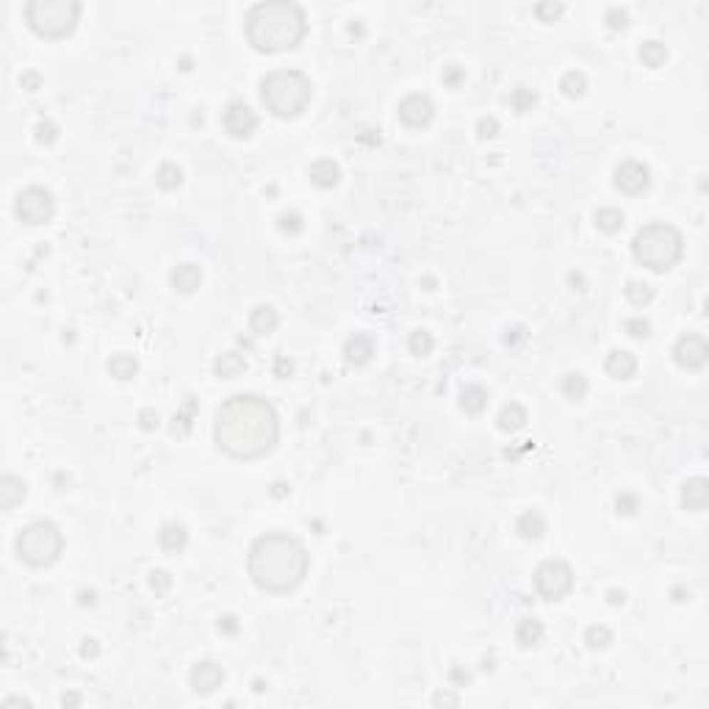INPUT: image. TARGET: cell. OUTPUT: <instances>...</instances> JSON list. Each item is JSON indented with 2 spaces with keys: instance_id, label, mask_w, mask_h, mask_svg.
I'll list each match as a JSON object with an SVG mask.
<instances>
[{
  "instance_id": "1",
  "label": "cell",
  "mask_w": 709,
  "mask_h": 709,
  "mask_svg": "<svg viewBox=\"0 0 709 709\" xmlns=\"http://www.w3.org/2000/svg\"><path fill=\"white\" fill-rule=\"evenodd\" d=\"M280 416L275 405L258 394H236L225 399L214 419V441L233 460H258L278 446Z\"/></svg>"
},
{
  "instance_id": "2",
  "label": "cell",
  "mask_w": 709,
  "mask_h": 709,
  "mask_svg": "<svg viewBox=\"0 0 709 709\" xmlns=\"http://www.w3.org/2000/svg\"><path fill=\"white\" fill-rule=\"evenodd\" d=\"M247 571L266 593H291L308 577V552L294 535L269 532L250 546Z\"/></svg>"
},
{
  "instance_id": "3",
  "label": "cell",
  "mask_w": 709,
  "mask_h": 709,
  "mask_svg": "<svg viewBox=\"0 0 709 709\" xmlns=\"http://www.w3.org/2000/svg\"><path fill=\"white\" fill-rule=\"evenodd\" d=\"M308 33L303 6L291 0L255 3L247 11V39L258 53L294 51Z\"/></svg>"
},
{
  "instance_id": "4",
  "label": "cell",
  "mask_w": 709,
  "mask_h": 709,
  "mask_svg": "<svg viewBox=\"0 0 709 709\" xmlns=\"http://www.w3.org/2000/svg\"><path fill=\"white\" fill-rule=\"evenodd\" d=\"M313 98V83L300 70H278L261 80V100L278 120L300 117Z\"/></svg>"
},
{
  "instance_id": "5",
  "label": "cell",
  "mask_w": 709,
  "mask_h": 709,
  "mask_svg": "<svg viewBox=\"0 0 709 709\" xmlns=\"http://www.w3.org/2000/svg\"><path fill=\"white\" fill-rule=\"evenodd\" d=\"M684 253L682 233L665 222H648L634 233L632 255L637 263H643L651 272H668L679 263Z\"/></svg>"
},
{
  "instance_id": "6",
  "label": "cell",
  "mask_w": 709,
  "mask_h": 709,
  "mask_svg": "<svg viewBox=\"0 0 709 709\" xmlns=\"http://www.w3.org/2000/svg\"><path fill=\"white\" fill-rule=\"evenodd\" d=\"M80 17L78 0H31L26 3L28 28L42 39H64L70 36Z\"/></svg>"
},
{
  "instance_id": "7",
  "label": "cell",
  "mask_w": 709,
  "mask_h": 709,
  "mask_svg": "<svg viewBox=\"0 0 709 709\" xmlns=\"http://www.w3.org/2000/svg\"><path fill=\"white\" fill-rule=\"evenodd\" d=\"M64 552V535L53 521H33L17 535V557L31 568H48Z\"/></svg>"
},
{
  "instance_id": "8",
  "label": "cell",
  "mask_w": 709,
  "mask_h": 709,
  "mask_svg": "<svg viewBox=\"0 0 709 709\" xmlns=\"http://www.w3.org/2000/svg\"><path fill=\"white\" fill-rule=\"evenodd\" d=\"M535 590L543 602H562L574 590V568L565 560H543L535 568Z\"/></svg>"
},
{
  "instance_id": "9",
  "label": "cell",
  "mask_w": 709,
  "mask_h": 709,
  "mask_svg": "<svg viewBox=\"0 0 709 709\" xmlns=\"http://www.w3.org/2000/svg\"><path fill=\"white\" fill-rule=\"evenodd\" d=\"M14 214L20 222H26L31 228L48 225L56 216V197L45 186H28L14 200Z\"/></svg>"
},
{
  "instance_id": "10",
  "label": "cell",
  "mask_w": 709,
  "mask_h": 709,
  "mask_svg": "<svg viewBox=\"0 0 709 709\" xmlns=\"http://www.w3.org/2000/svg\"><path fill=\"white\" fill-rule=\"evenodd\" d=\"M673 360H676L679 369H687V372L704 369L709 360L707 338L698 335V332H687V335H682V338L673 344Z\"/></svg>"
},
{
  "instance_id": "11",
  "label": "cell",
  "mask_w": 709,
  "mask_h": 709,
  "mask_svg": "<svg viewBox=\"0 0 709 709\" xmlns=\"http://www.w3.org/2000/svg\"><path fill=\"white\" fill-rule=\"evenodd\" d=\"M612 180H615V186L624 194H640V191H646L651 186V172H648V167L643 161H632L629 158V161H621L615 167Z\"/></svg>"
},
{
  "instance_id": "12",
  "label": "cell",
  "mask_w": 709,
  "mask_h": 709,
  "mask_svg": "<svg viewBox=\"0 0 709 709\" xmlns=\"http://www.w3.org/2000/svg\"><path fill=\"white\" fill-rule=\"evenodd\" d=\"M222 125L233 139H247L258 127V114L244 100H233L222 114Z\"/></svg>"
},
{
  "instance_id": "13",
  "label": "cell",
  "mask_w": 709,
  "mask_h": 709,
  "mask_svg": "<svg viewBox=\"0 0 709 709\" xmlns=\"http://www.w3.org/2000/svg\"><path fill=\"white\" fill-rule=\"evenodd\" d=\"M435 117V105L427 95H407L399 103V120L405 122L407 127H427Z\"/></svg>"
},
{
  "instance_id": "14",
  "label": "cell",
  "mask_w": 709,
  "mask_h": 709,
  "mask_svg": "<svg viewBox=\"0 0 709 709\" xmlns=\"http://www.w3.org/2000/svg\"><path fill=\"white\" fill-rule=\"evenodd\" d=\"M222 682H225V671H222V665H216V662H211V659L197 662V665L191 668V673H189L191 690L200 693V695L216 693V690L222 687Z\"/></svg>"
},
{
  "instance_id": "15",
  "label": "cell",
  "mask_w": 709,
  "mask_h": 709,
  "mask_svg": "<svg viewBox=\"0 0 709 709\" xmlns=\"http://www.w3.org/2000/svg\"><path fill=\"white\" fill-rule=\"evenodd\" d=\"M679 502H682V507L684 510H690V513H704L709 507V482L704 480V477L687 480L682 485Z\"/></svg>"
},
{
  "instance_id": "16",
  "label": "cell",
  "mask_w": 709,
  "mask_h": 709,
  "mask_svg": "<svg viewBox=\"0 0 709 709\" xmlns=\"http://www.w3.org/2000/svg\"><path fill=\"white\" fill-rule=\"evenodd\" d=\"M372 357H374V344H372L369 335L354 332V335L347 338V344H344V360H347L350 366L360 369V366L372 363Z\"/></svg>"
},
{
  "instance_id": "17",
  "label": "cell",
  "mask_w": 709,
  "mask_h": 709,
  "mask_svg": "<svg viewBox=\"0 0 709 709\" xmlns=\"http://www.w3.org/2000/svg\"><path fill=\"white\" fill-rule=\"evenodd\" d=\"M169 283L180 294H194L203 285V269L197 263H177L169 275Z\"/></svg>"
},
{
  "instance_id": "18",
  "label": "cell",
  "mask_w": 709,
  "mask_h": 709,
  "mask_svg": "<svg viewBox=\"0 0 709 709\" xmlns=\"http://www.w3.org/2000/svg\"><path fill=\"white\" fill-rule=\"evenodd\" d=\"M604 372L612 380H632L637 372V357L626 350H612L604 360Z\"/></svg>"
},
{
  "instance_id": "19",
  "label": "cell",
  "mask_w": 709,
  "mask_h": 709,
  "mask_svg": "<svg viewBox=\"0 0 709 709\" xmlns=\"http://www.w3.org/2000/svg\"><path fill=\"white\" fill-rule=\"evenodd\" d=\"M308 177H310V183L319 186V189H332V186H338V180H341V169H338V164H335L332 158H319V161L310 164Z\"/></svg>"
},
{
  "instance_id": "20",
  "label": "cell",
  "mask_w": 709,
  "mask_h": 709,
  "mask_svg": "<svg viewBox=\"0 0 709 709\" xmlns=\"http://www.w3.org/2000/svg\"><path fill=\"white\" fill-rule=\"evenodd\" d=\"M186 543H189V530L183 524L172 521V524H164L161 532H158V546L164 552H169V555H180L186 549Z\"/></svg>"
},
{
  "instance_id": "21",
  "label": "cell",
  "mask_w": 709,
  "mask_h": 709,
  "mask_svg": "<svg viewBox=\"0 0 709 709\" xmlns=\"http://www.w3.org/2000/svg\"><path fill=\"white\" fill-rule=\"evenodd\" d=\"M214 372L219 380H236L247 372V357L241 352H222L214 363Z\"/></svg>"
},
{
  "instance_id": "22",
  "label": "cell",
  "mask_w": 709,
  "mask_h": 709,
  "mask_svg": "<svg viewBox=\"0 0 709 709\" xmlns=\"http://www.w3.org/2000/svg\"><path fill=\"white\" fill-rule=\"evenodd\" d=\"M26 493H28V485L20 480V477L6 474V477L0 480V507H3V510H14V507L26 499Z\"/></svg>"
},
{
  "instance_id": "23",
  "label": "cell",
  "mask_w": 709,
  "mask_h": 709,
  "mask_svg": "<svg viewBox=\"0 0 709 709\" xmlns=\"http://www.w3.org/2000/svg\"><path fill=\"white\" fill-rule=\"evenodd\" d=\"M278 325L280 316L272 305H258L253 313H250V330H253L255 335H269V332L278 330Z\"/></svg>"
},
{
  "instance_id": "24",
  "label": "cell",
  "mask_w": 709,
  "mask_h": 709,
  "mask_svg": "<svg viewBox=\"0 0 709 709\" xmlns=\"http://www.w3.org/2000/svg\"><path fill=\"white\" fill-rule=\"evenodd\" d=\"M515 532H518L524 540H540L543 532H546V518H543L537 510H527V513L518 515Z\"/></svg>"
},
{
  "instance_id": "25",
  "label": "cell",
  "mask_w": 709,
  "mask_h": 709,
  "mask_svg": "<svg viewBox=\"0 0 709 709\" xmlns=\"http://www.w3.org/2000/svg\"><path fill=\"white\" fill-rule=\"evenodd\" d=\"M530 421V416H527V407L518 405V402H510L499 410V416H496V424H499V430L502 432H518L524 424Z\"/></svg>"
},
{
  "instance_id": "26",
  "label": "cell",
  "mask_w": 709,
  "mask_h": 709,
  "mask_svg": "<svg viewBox=\"0 0 709 709\" xmlns=\"http://www.w3.org/2000/svg\"><path fill=\"white\" fill-rule=\"evenodd\" d=\"M540 640H543V624H540L537 618H524V621H518V626H515V643H518L521 648H535Z\"/></svg>"
},
{
  "instance_id": "27",
  "label": "cell",
  "mask_w": 709,
  "mask_h": 709,
  "mask_svg": "<svg viewBox=\"0 0 709 709\" xmlns=\"http://www.w3.org/2000/svg\"><path fill=\"white\" fill-rule=\"evenodd\" d=\"M136 372H139V360H136L133 354L120 352V354H114V357L108 360V374H111V377H117V380H122V382L133 380V377H136Z\"/></svg>"
},
{
  "instance_id": "28",
  "label": "cell",
  "mask_w": 709,
  "mask_h": 709,
  "mask_svg": "<svg viewBox=\"0 0 709 709\" xmlns=\"http://www.w3.org/2000/svg\"><path fill=\"white\" fill-rule=\"evenodd\" d=\"M460 407L471 416H480L482 410L488 407V391L482 385H466L460 394Z\"/></svg>"
},
{
  "instance_id": "29",
  "label": "cell",
  "mask_w": 709,
  "mask_h": 709,
  "mask_svg": "<svg viewBox=\"0 0 709 709\" xmlns=\"http://www.w3.org/2000/svg\"><path fill=\"white\" fill-rule=\"evenodd\" d=\"M637 56H640L643 67H648V70H659V67L668 61V48H665L662 42H657V39H648V42H643V45H640Z\"/></svg>"
},
{
  "instance_id": "30",
  "label": "cell",
  "mask_w": 709,
  "mask_h": 709,
  "mask_svg": "<svg viewBox=\"0 0 709 709\" xmlns=\"http://www.w3.org/2000/svg\"><path fill=\"white\" fill-rule=\"evenodd\" d=\"M560 388H562V394L571 399V402H582L584 396H587V377H584L582 372H568V374H562V382H560Z\"/></svg>"
},
{
  "instance_id": "31",
  "label": "cell",
  "mask_w": 709,
  "mask_h": 709,
  "mask_svg": "<svg viewBox=\"0 0 709 709\" xmlns=\"http://www.w3.org/2000/svg\"><path fill=\"white\" fill-rule=\"evenodd\" d=\"M560 92H562L565 98H571V100L582 98L584 92H587V78H584V73H579V70H568L565 75L560 78Z\"/></svg>"
},
{
  "instance_id": "32",
  "label": "cell",
  "mask_w": 709,
  "mask_h": 709,
  "mask_svg": "<svg viewBox=\"0 0 709 709\" xmlns=\"http://www.w3.org/2000/svg\"><path fill=\"white\" fill-rule=\"evenodd\" d=\"M624 294H626V300L634 305V308H646V305L654 300V285H648V283H640V280H629L626 283V288H624Z\"/></svg>"
},
{
  "instance_id": "33",
  "label": "cell",
  "mask_w": 709,
  "mask_h": 709,
  "mask_svg": "<svg viewBox=\"0 0 709 709\" xmlns=\"http://www.w3.org/2000/svg\"><path fill=\"white\" fill-rule=\"evenodd\" d=\"M593 222H596V228L602 230V233H618V230L624 228V214L618 208H599L593 214Z\"/></svg>"
},
{
  "instance_id": "34",
  "label": "cell",
  "mask_w": 709,
  "mask_h": 709,
  "mask_svg": "<svg viewBox=\"0 0 709 709\" xmlns=\"http://www.w3.org/2000/svg\"><path fill=\"white\" fill-rule=\"evenodd\" d=\"M155 183H158L164 191H172V189H177V186L183 183V169H180L177 164H172V161H167V164H161V167H158V172H155Z\"/></svg>"
},
{
  "instance_id": "35",
  "label": "cell",
  "mask_w": 709,
  "mask_h": 709,
  "mask_svg": "<svg viewBox=\"0 0 709 709\" xmlns=\"http://www.w3.org/2000/svg\"><path fill=\"white\" fill-rule=\"evenodd\" d=\"M435 347V338H432L430 330H413L410 338H407V350L416 354V357H427Z\"/></svg>"
},
{
  "instance_id": "36",
  "label": "cell",
  "mask_w": 709,
  "mask_h": 709,
  "mask_svg": "<svg viewBox=\"0 0 709 709\" xmlns=\"http://www.w3.org/2000/svg\"><path fill=\"white\" fill-rule=\"evenodd\" d=\"M584 643H587V648H607L609 643H612V632H609L607 626H602V624H593V626H587L584 629Z\"/></svg>"
},
{
  "instance_id": "37",
  "label": "cell",
  "mask_w": 709,
  "mask_h": 709,
  "mask_svg": "<svg viewBox=\"0 0 709 709\" xmlns=\"http://www.w3.org/2000/svg\"><path fill=\"white\" fill-rule=\"evenodd\" d=\"M535 103H537V95L527 89V86H518L513 95H510V105H513V111H518V114H527L535 108Z\"/></svg>"
},
{
  "instance_id": "38",
  "label": "cell",
  "mask_w": 709,
  "mask_h": 709,
  "mask_svg": "<svg viewBox=\"0 0 709 709\" xmlns=\"http://www.w3.org/2000/svg\"><path fill=\"white\" fill-rule=\"evenodd\" d=\"M562 11H565V6H562V3H555V0H543V3L535 6V17H537L540 23H555V20L562 17Z\"/></svg>"
},
{
  "instance_id": "39",
  "label": "cell",
  "mask_w": 709,
  "mask_h": 709,
  "mask_svg": "<svg viewBox=\"0 0 709 709\" xmlns=\"http://www.w3.org/2000/svg\"><path fill=\"white\" fill-rule=\"evenodd\" d=\"M33 139L39 142V145H45V147H51L53 142L58 139V125L51 122V120H39L36 127H33Z\"/></svg>"
},
{
  "instance_id": "40",
  "label": "cell",
  "mask_w": 709,
  "mask_h": 709,
  "mask_svg": "<svg viewBox=\"0 0 709 709\" xmlns=\"http://www.w3.org/2000/svg\"><path fill=\"white\" fill-rule=\"evenodd\" d=\"M624 332L632 335V338H648V335H651V322L643 319V316L626 319V322H624Z\"/></svg>"
},
{
  "instance_id": "41",
  "label": "cell",
  "mask_w": 709,
  "mask_h": 709,
  "mask_svg": "<svg viewBox=\"0 0 709 709\" xmlns=\"http://www.w3.org/2000/svg\"><path fill=\"white\" fill-rule=\"evenodd\" d=\"M604 23H607V28H612V31H624V28L629 26V11L621 9V6H609L607 14H604Z\"/></svg>"
},
{
  "instance_id": "42",
  "label": "cell",
  "mask_w": 709,
  "mask_h": 709,
  "mask_svg": "<svg viewBox=\"0 0 709 709\" xmlns=\"http://www.w3.org/2000/svg\"><path fill=\"white\" fill-rule=\"evenodd\" d=\"M150 587L155 590V596H167V593H169V587H172V577H169V571H164V568H155V571H150Z\"/></svg>"
},
{
  "instance_id": "43",
  "label": "cell",
  "mask_w": 709,
  "mask_h": 709,
  "mask_svg": "<svg viewBox=\"0 0 709 709\" xmlns=\"http://www.w3.org/2000/svg\"><path fill=\"white\" fill-rule=\"evenodd\" d=\"M280 230L283 233H288V236H294V233H300L303 230V216L297 214V211H288V214H283L280 216Z\"/></svg>"
},
{
  "instance_id": "44",
  "label": "cell",
  "mask_w": 709,
  "mask_h": 709,
  "mask_svg": "<svg viewBox=\"0 0 709 709\" xmlns=\"http://www.w3.org/2000/svg\"><path fill=\"white\" fill-rule=\"evenodd\" d=\"M615 510H618V515H634V513H637V496H632V493H621V496L615 499Z\"/></svg>"
},
{
  "instance_id": "45",
  "label": "cell",
  "mask_w": 709,
  "mask_h": 709,
  "mask_svg": "<svg viewBox=\"0 0 709 709\" xmlns=\"http://www.w3.org/2000/svg\"><path fill=\"white\" fill-rule=\"evenodd\" d=\"M158 424H161V416H158L152 407H145V410L139 413V427H142L145 432L158 430Z\"/></svg>"
},
{
  "instance_id": "46",
  "label": "cell",
  "mask_w": 709,
  "mask_h": 709,
  "mask_svg": "<svg viewBox=\"0 0 709 709\" xmlns=\"http://www.w3.org/2000/svg\"><path fill=\"white\" fill-rule=\"evenodd\" d=\"M496 133H499L496 117H482L480 122H477V136H480V139H493Z\"/></svg>"
},
{
  "instance_id": "47",
  "label": "cell",
  "mask_w": 709,
  "mask_h": 709,
  "mask_svg": "<svg viewBox=\"0 0 709 709\" xmlns=\"http://www.w3.org/2000/svg\"><path fill=\"white\" fill-rule=\"evenodd\" d=\"M294 374V363L285 357V354H278V360H275V377L280 380H288Z\"/></svg>"
},
{
  "instance_id": "48",
  "label": "cell",
  "mask_w": 709,
  "mask_h": 709,
  "mask_svg": "<svg viewBox=\"0 0 709 709\" xmlns=\"http://www.w3.org/2000/svg\"><path fill=\"white\" fill-rule=\"evenodd\" d=\"M20 86H23L26 92H36V89H42V75H39L36 70H28V73H23V78H20Z\"/></svg>"
},
{
  "instance_id": "49",
  "label": "cell",
  "mask_w": 709,
  "mask_h": 709,
  "mask_svg": "<svg viewBox=\"0 0 709 709\" xmlns=\"http://www.w3.org/2000/svg\"><path fill=\"white\" fill-rule=\"evenodd\" d=\"M191 430V416H186V413H177L175 416V424H172V432H175L177 438H183V435H189Z\"/></svg>"
},
{
  "instance_id": "50",
  "label": "cell",
  "mask_w": 709,
  "mask_h": 709,
  "mask_svg": "<svg viewBox=\"0 0 709 709\" xmlns=\"http://www.w3.org/2000/svg\"><path fill=\"white\" fill-rule=\"evenodd\" d=\"M463 80V70L457 67V64H449V67H443V83L446 86H457Z\"/></svg>"
},
{
  "instance_id": "51",
  "label": "cell",
  "mask_w": 709,
  "mask_h": 709,
  "mask_svg": "<svg viewBox=\"0 0 709 709\" xmlns=\"http://www.w3.org/2000/svg\"><path fill=\"white\" fill-rule=\"evenodd\" d=\"M524 338H527V330L521 327V325H518V327H507V332H505L507 347H515V344H518V341H524Z\"/></svg>"
},
{
  "instance_id": "52",
  "label": "cell",
  "mask_w": 709,
  "mask_h": 709,
  "mask_svg": "<svg viewBox=\"0 0 709 709\" xmlns=\"http://www.w3.org/2000/svg\"><path fill=\"white\" fill-rule=\"evenodd\" d=\"M98 654H100V646H98V640H92V637H89V640H83V646H80V657H83V659H95Z\"/></svg>"
},
{
  "instance_id": "53",
  "label": "cell",
  "mask_w": 709,
  "mask_h": 709,
  "mask_svg": "<svg viewBox=\"0 0 709 709\" xmlns=\"http://www.w3.org/2000/svg\"><path fill=\"white\" fill-rule=\"evenodd\" d=\"M219 632L236 634L238 632V618H236V615H225V618L219 621Z\"/></svg>"
},
{
  "instance_id": "54",
  "label": "cell",
  "mask_w": 709,
  "mask_h": 709,
  "mask_svg": "<svg viewBox=\"0 0 709 709\" xmlns=\"http://www.w3.org/2000/svg\"><path fill=\"white\" fill-rule=\"evenodd\" d=\"M432 704H435V707H441V704H443V707H446V704H452V707H457V704H460V698H457L455 693H435Z\"/></svg>"
},
{
  "instance_id": "55",
  "label": "cell",
  "mask_w": 709,
  "mask_h": 709,
  "mask_svg": "<svg viewBox=\"0 0 709 709\" xmlns=\"http://www.w3.org/2000/svg\"><path fill=\"white\" fill-rule=\"evenodd\" d=\"M95 599H98V596H95V590H80V593H78L80 607H92V604H95Z\"/></svg>"
},
{
  "instance_id": "56",
  "label": "cell",
  "mask_w": 709,
  "mask_h": 709,
  "mask_svg": "<svg viewBox=\"0 0 709 709\" xmlns=\"http://www.w3.org/2000/svg\"><path fill=\"white\" fill-rule=\"evenodd\" d=\"M61 704H64V707H78V704H80V695H78V693H64V695H61Z\"/></svg>"
},
{
  "instance_id": "57",
  "label": "cell",
  "mask_w": 709,
  "mask_h": 709,
  "mask_svg": "<svg viewBox=\"0 0 709 709\" xmlns=\"http://www.w3.org/2000/svg\"><path fill=\"white\" fill-rule=\"evenodd\" d=\"M607 599H609V604H624V602H626V593H624V590H609Z\"/></svg>"
},
{
  "instance_id": "58",
  "label": "cell",
  "mask_w": 709,
  "mask_h": 709,
  "mask_svg": "<svg viewBox=\"0 0 709 709\" xmlns=\"http://www.w3.org/2000/svg\"><path fill=\"white\" fill-rule=\"evenodd\" d=\"M568 283H571V285H574V288H577V291H584V278H582V275H577V272H571V275H568Z\"/></svg>"
},
{
  "instance_id": "59",
  "label": "cell",
  "mask_w": 709,
  "mask_h": 709,
  "mask_svg": "<svg viewBox=\"0 0 709 709\" xmlns=\"http://www.w3.org/2000/svg\"><path fill=\"white\" fill-rule=\"evenodd\" d=\"M285 493H288V485H285V482H275V485H272V496L283 499Z\"/></svg>"
},
{
  "instance_id": "60",
  "label": "cell",
  "mask_w": 709,
  "mask_h": 709,
  "mask_svg": "<svg viewBox=\"0 0 709 709\" xmlns=\"http://www.w3.org/2000/svg\"><path fill=\"white\" fill-rule=\"evenodd\" d=\"M3 704H6V707H14V704H20V707H31V701H28V698H20V695H11V698H6Z\"/></svg>"
},
{
  "instance_id": "61",
  "label": "cell",
  "mask_w": 709,
  "mask_h": 709,
  "mask_svg": "<svg viewBox=\"0 0 709 709\" xmlns=\"http://www.w3.org/2000/svg\"><path fill=\"white\" fill-rule=\"evenodd\" d=\"M452 679H455V682H468V673H463V671H457L455 668V671H452Z\"/></svg>"
},
{
  "instance_id": "62",
  "label": "cell",
  "mask_w": 709,
  "mask_h": 709,
  "mask_svg": "<svg viewBox=\"0 0 709 709\" xmlns=\"http://www.w3.org/2000/svg\"><path fill=\"white\" fill-rule=\"evenodd\" d=\"M684 596H687V593H684L682 587H676V590H673V602H684Z\"/></svg>"
},
{
  "instance_id": "63",
  "label": "cell",
  "mask_w": 709,
  "mask_h": 709,
  "mask_svg": "<svg viewBox=\"0 0 709 709\" xmlns=\"http://www.w3.org/2000/svg\"><path fill=\"white\" fill-rule=\"evenodd\" d=\"M253 690H255V693H263V682H261V679H255Z\"/></svg>"
}]
</instances>
